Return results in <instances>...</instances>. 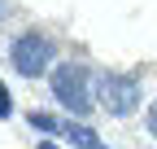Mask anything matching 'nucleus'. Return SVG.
Wrapping results in <instances>:
<instances>
[{
	"label": "nucleus",
	"mask_w": 157,
	"mask_h": 149,
	"mask_svg": "<svg viewBox=\"0 0 157 149\" xmlns=\"http://www.w3.org/2000/svg\"><path fill=\"white\" fill-rule=\"evenodd\" d=\"M48 88H52L57 105L70 110L74 119H83L87 110L96 105V97H92L96 88H87V70L78 66V62H61V66H52V70H48Z\"/></svg>",
	"instance_id": "obj_1"
},
{
	"label": "nucleus",
	"mask_w": 157,
	"mask_h": 149,
	"mask_svg": "<svg viewBox=\"0 0 157 149\" xmlns=\"http://www.w3.org/2000/svg\"><path fill=\"white\" fill-rule=\"evenodd\" d=\"M140 79L135 74H122V70H101L96 74V105L113 119H127L140 110Z\"/></svg>",
	"instance_id": "obj_2"
},
{
	"label": "nucleus",
	"mask_w": 157,
	"mask_h": 149,
	"mask_svg": "<svg viewBox=\"0 0 157 149\" xmlns=\"http://www.w3.org/2000/svg\"><path fill=\"white\" fill-rule=\"evenodd\" d=\"M52 57H57V48H52V40L44 31H22V35H13V44H9V66L22 74V79L48 74Z\"/></svg>",
	"instance_id": "obj_3"
},
{
	"label": "nucleus",
	"mask_w": 157,
	"mask_h": 149,
	"mask_svg": "<svg viewBox=\"0 0 157 149\" xmlns=\"http://www.w3.org/2000/svg\"><path fill=\"white\" fill-rule=\"evenodd\" d=\"M61 136L70 140V149H105V145H101V136H96V132H92V127H87L83 119L66 123V127H61Z\"/></svg>",
	"instance_id": "obj_4"
},
{
	"label": "nucleus",
	"mask_w": 157,
	"mask_h": 149,
	"mask_svg": "<svg viewBox=\"0 0 157 149\" xmlns=\"http://www.w3.org/2000/svg\"><path fill=\"white\" fill-rule=\"evenodd\" d=\"M26 123L35 127V132H44V136H61V127H66V123H57L52 114H44V110H31V114H26Z\"/></svg>",
	"instance_id": "obj_5"
},
{
	"label": "nucleus",
	"mask_w": 157,
	"mask_h": 149,
	"mask_svg": "<svg viewBox=\"0 0 157 149\" xmlns=\"http://www.w3.org/2000/svg\"><path fill=\"white\" fill-rule=\"evenodd\" d=\"M9 114H13V97H9V88L0 83V123H5Z\"/></svg>",
	"instance_id": "obj_6"
},
{
	"label": "nucleus",
	"mask_w": 157,
	"mask_h": 149,
	"mask_svg": "<svg viewBox=\"0 0 157 149\" xmlns=\"http://www.w3.org/2000/svg\"><path fill=\"white\" fill-rule=\"evenodd\" d=\"M144 127H148V136H153V140H157V101H153V105H148V119H144Z\"/></svg>",
	"instance_id": "obj_7"
},
{
	"label": "nucleus",
	"mask_w": 157,
	"mask_h": 149,
	"mask_svg": "<svg viewBox=\"0 0 157 149\" xmlns=\"http://www.w3.org/2000/svg\"><path fill=\"white\" fill-rule=\"evenodd\" d=\"M39 149H61V145H52V140H44V145H39Z\"/></svg>",
	"instance_id": "obj_8"
}]
</instances>
